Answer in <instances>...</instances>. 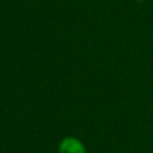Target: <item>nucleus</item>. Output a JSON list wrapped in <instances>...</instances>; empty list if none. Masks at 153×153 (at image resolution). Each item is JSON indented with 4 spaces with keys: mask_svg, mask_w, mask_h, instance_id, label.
Listing matches in <instances>:
<instances>
[{
    "mask_svg": "<svg viewBox=\"0 0 153 153\" xmlns=\"http://www.w3.org/2000/svg\"><path fill=\"white\" fill-rule=\"evenodd\" d=\"M59 153H86V148L79 139L66 136L59 143Z\"/></svg>",
    "mask_w": 153,
    "mask_h": 153,
    "instance_id": "obj_1",
    "label": "nucleus"
}]
</instances>
